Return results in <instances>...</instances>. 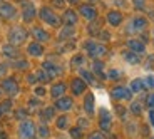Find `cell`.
<instances>
[{"label": "cell", "mask_w": 154, "mask_h": 139, "mask_svg": "<svg viewBox=\"0 0 154 139\" xmlns=\"http://www.w3.org/2000/svg\"><path fill=\"white\" fill-rule=\"evenodd\" d=\"M15 67H17V69H25V67H29V62L27 60H19Z\"/></svg>", "instance_id": "42"}, {"label": "cell", "mask_w": 154, "mask_h": 139, "mask_svg": "<svg viewBox=\"0 0 154 139\" xmlns=\"http://www.w3.org/2000/svg\"><path fill=\"white\" fill-rule=\"evenodd\" d=\"M15 116H17V117H20V119H27V117H25V116H27V112L23 111V109H20V111H17Z\"/></svg>", "instance_id": "44"}, {"label": "cell", "mask_w": 154, "mask_h": 139, "mask_svg": "<svg viewBox=\"0 0 154 139\" xmlns=\"http://www.w3.org/2000/svg\"><path fill=\"white\" fill-rule=\"evenodd\" d=\"M35 77H37V81H40V82H47V81H50L49 74H47L44 69L37 70V74H35Z\"/></svg>", "instance_id": "29"}, {"label": "cell", "mask_w": 154, "mask_h": 139, "mask_svg": "<svg viewBox=\"0 0 154 139\" xmlns=\"http://www.w3.org/2000/svg\"><path fill=\"white\" fill-rule=\"evenodd\" d=\"M121 76H122V74H121L119 70L112 69V70H109V72H107V76H106V77H107V79H111V81H117V79L121 77Z\"/></svg>", "instance_id": "32"}, {"label": "cell", "mask_w": 154, "mask_h": 139, "mask_svg": "<svg viewBox=\"0 0 154 139\" xmlns=\"http://www.w3.org/2000/svg\"><path fill=\"white\" fill-rule=\"evenodd\" d=\"M27 81L30 82V84H34V82L37 81V77H35V74H29V77H27Z\"/></svg>", "instance_id": "47"}, {"label": "cell", "mask_w": 154, "mask_h": 139, "mask_svg": "<svg viewBox=\"0 0 154 139\" xmlns=\"http://www.w3.org/2000/svg\"><path fill=\"white\" fill-rule=\"evenodd\" d=\"M27 52L32 55V57H38V55L44 54V47L38 42H34V44H30V45L27 47Z\"/></svg>", "instance_id": "20"}, {"label": "cell", "mask_w": 154, "mask_h": 139, "mask_svg": "<svg viewBox=\"0 0 154 139\" xmlns=\"http://www.w3.org/2000/svg\"><path fill=\"white\" fill-rule=\"evenodd\" d=\"M107 22H109V25H112V27L121 25V22H122V14H121L119 10H111L107 14Z\"/></svg>", "instance_id": "15"}, {"label": "cell", "mask_w": 154, "mask_h": 139, "mask_svg": "<svg viewBox=\"0 0 154 139\" xmlns=\"http://www.w3.org/2000/svg\"><path fill=\"white\" fill-rule=\"evenodd\" d=\"M38 17H40L45 23L52 25V27H59V25H60V19H59V17L55 15V12H52L49 7L40 8V10H38Z\"/></svg>", "instance_id": "2"}, {"label": "cell", "mask_w": 154, "mask_h": 139, "mask_svg": "<svg viewBox=\"0 0 154 139\" xmlns=\"http://www.w3.org/2000/svg\"><path fill=\"white\" fill-rule=\"evenodd\" d=\"M54 5L55 7H62L64 5V0H54Z\"/></svg>", "instance_id": "50"}, {"label": "cell", "mask_w": 154, "mask_h": 139, "mask_svg": "<svg viewBox=\"0 0 154 139\" xmlns=\"http://www.w3.org/2000/svg\"><path fill=\"white\" fill-rule=\"evenodd\" d=\"M19 134L22 139H32L35 136V124L32 121H23L19 126Z\"/></svg>", "instance_id": "5"}, {"label": "cell", "mask_w": 154, "mask_h": 139, "mask_svg": "<svg viewBox=\"0 0 154 139\" xmlns=\"http://www.w3.org/2000/svg\"><path fill=\"white\" fill-rule=\"evenodd\" d=\"M64 92H66V84L64 82H59V84H54L52 89H50V96L54 99H60L64 97Z\"/></svg>", "instance_id": "17"}, {"label": "cell", "mask_w": 154, "mask_h": 139, "mask_svg": "<svg viewBox=\"0 0 154 139\" xmlns=\"http://www.w3.org/2000/svg\"><path fill=\"white\" fill-rule=\"evenodd\" d=\"M74 107V100L70 97H60L55 100V109L59 111H70Z\"/></svg>", "instance_id": "13"}, {"label": "cell", "mask_w": 154, "mask_h": 139, "mask_svg": "<svg viewBox=\"0 0 154 139\" xmlns=\"http://www.w3.org/2000/svg\"><path fill=\"white\" fill-rule=\"evenodd\" d=\"M111 96L117 100H129L132 97V92H131V89L119 85V87H114V89L111 91Z\"/></svg>", "instance_id": "6"}, {"label": "cell", "mask_w": 154, "mask_h": 139, "mask_svg": "<svg viewBox=\"0 0 154 139\" xmlns=\"http://www.w3.org/2000/svg\"><path fill=\"white\" fill-rule=\"evenodd\" d=\"M2 52H4L5 57H10V59H17L19 57V49L12 44H7V45L2 47Z\"/></svg>", "instance_id": "19"}, {"label": "cell", "mask_w": 154, "mask_h": 139, "mask_svg": "<svg viewBox=\"0 0 154 139\" xmlns=\"http://www.w3.org/2000/svg\"><path fill=\"white\" fill-rule=\"evenodd\" d=\"M70 136H72L74 139H81L82 137V129L81 128H74L72 131H70Z\"/></svg>", "instance_id": "36"}, {"label": "cell", "mask_w": 154, "mask_h": 139, "mask_svg": "<svg viewBox=\"0 0 154 139\" xmlns=\"http://www.w3.org/2000/svg\"><path fill=\"white\" fill-rule=\"evenodd\" d=\"M17 15V8L12 4H7V2H2L0 4V17L2 19H14Z\"/></svg>", "instance_id": "8"}, {"label": "cell", "mask_w": 154, "mask_h": 139, "mask_svg": "<svg viewBox=\"0 0 154 139\" xmlns=\"http://www.w3.org/2000/svg\"><path fill=\"white\" fill-rule=\"evenodd\" d=\"M127 47L131 49V52H134V54H137V55L146 52V44H144L143 40H137V39L127 40Z\"/></svg>", "instance_id": "11"}, {"label": "cell", "mask_w": 154, "mask_h": 139, "mask_svg": "<svg viewBox=\"0 0 154 139\" xmlns=\"http://www.w3.org/2000/svg\"><path fill=\"white\" fill-rule=\"evenodd\" d=\"M40 117H42L44 121H50V119H54V107H45L42 112H40Z\"/></svg>", "instance_id": "27"}, {"label": "cell", "mask_w": 154, "mask_h": 139, "mask_svg": "<svg viewBox=\"0 0 154 139\" xmlns=\"http://www.w3.org/2000/svg\"><path fill=\"white\" fill-rule=\"evenodd\" d=\"M84 49H85V52H87V54L91 55L92 59H99V57H102V55L107 52V49H106L102 44L92 42V40L85 42V44H84Z\"/></svg>", "instance_id": "1"}, {"label": "cell", "mask_w": 154, "mask_h": 139, "mask_svg": "<svg viewBox=\"0 0 154 139\" xmlns=\"http://www.w3.org/2000/svg\"><path fill=\"white\" fill-rule=\"evenodd\" d=\"M99 23H91V25H89V34L91 35H96V34H99Z\"/></svg>", "instance_id": "38"}, {"label": "cell", "mask_w": 154, "mask_h": 139, "mask_svg": "<svg viewBox=\"0 0 154 139\" xmlns=\"http://www.w3.org/2000/svg\"><path fill=\"white\" fill-rule=\"evenodd\" d=\"M10 106H12V102H10V100H5V102H2V104H0V117L4 116L5 112H8V111H10Z\"/></svg>", "instance_id": "31"}, {"label": "cell", "mask_w": 154, "mask_h": 139, "mask_svg": "<svg viewBox=\"0 0 154 139\" xmlns=\"http://www.w3.org/2000/svg\"><path fill=\"white\" fill-rule=\"evenodd\" d=\"M146 104H147V107H149L151 111H154V94H149V96H147Z\"/></svg>", "instance_id": "39"}, {"label": "cell", "mask_w": 154, "mask_h": 139, "mask_svg": "<svg viewBox=\"0 0 154 139\" xmlns=\"http://www.w3.org/2000/svg\"><path fill=\"white\" fill-rule=\"evenodd\" d=\"M151 17H152V20H154V12H151Z\"/></svg>", "instance_id": "52"}, {"label": "cell", "mask_w": 154, "mask_h": 139, "mask_svg": "<svg viewBox=\"0 0 154 139\" xmlns=\"http://www.w3.org/2000/svg\"><path fill=\"white\" fill-rule=\"evenodd\" d=\"M149 122L152 124V128H154V111L149 112Z\"/></svg>", "instance_id": "49"}, {"label": "cell", "mask_w": 154, "mask_h": 139, "mask_svg": "<svg viewBox=\"0 0 154 139\" xmlns=\"http://www.w3.org/2000/svg\"><path fill=\"white\" fill-rule=\"evenodd\" d=\"M146 89V85H144V81L143 79H134L131 82V91L132 92H143Z\"/></svg>", "instance_id": "24"}, {"label": "cell", "mask_w": 154, "mask_h": 139, "mask_svg": "<svg viewBox=\"0 0 154 139\" xmlns=\"http://www.w3.org/2000/svg\"><path fill=\"white\" fill-rule=\"evenodd\" d=\"M89 139H104V136L100 134V132H92Z\"/></svg>", "instance_id": "45"}, {"label": "cell", "mask_w": 154, "mask_h": 139, "mask_svg": "<svg viewBox=\"0 0 154 139\" xmlns=\"http://www.w3.org/2000/svg\"><path fill=\"white\" fill-rule=\"evenodd\" d=\"M100 37H102V40H111V35H109V32H102V34H100Z\"/></svg>", "instance_id": "48"}, {"label": "cell", "mask_w": 154, "mask_h": 139, "mask_svg": "<svg viewBox=\"0 0 154 139\" xmlns=\"http://www.w3.org/2000/svg\"><path fill=\"white\" fill-rule=\"evenodd\" d=\"M44 94H45V89H44V87H35V96L37 97H42Z\"/></svg>", "instance_id": "43"}, {"label": "cell", "mask_w": 154, "mask_h": 139, "mask_svg": "<svg viewBox=\"0 0 154 139\" xmlns=\"http://www.w3.org/2000/svg\"><path fill=\"white\" fill-rule=\"evenodd\" d=\"M132 4H134L136 8H144V5H146V0H132Z\"/></svg>", "instance_id": "40"}, {"label": "cell", "mask_w": 154, "mask_h": 139, "mask_svg": "<svg viewBox=\"0 0 154 139\" xmlns=\"http://www.w3.org/2000/svg\"><path fill=\"white\" fill-rule=\"evenodd\" d=\"M131 111H132V114L139 116V114H141V111H143V107H141V104H139V102H132V104H131Z\"/></svg>", "instance_id": "33"}, {"label": "cell", "mask_w": 154, "mask_h": 139, "mask_svg": "<svg viewBox=\"0 0 154 139\" xmlns=\"http://www.w3.org/2000/svg\"><path fill=\"white\" fill-rule=\"evenodd\" d=\"M42 69L45 70L47 74H49V77H50V79H52V77H57L59 74L62 72L60 67L55 66V64H52V62H44V64H42Z\"/></svg>", "instance_id": "16"}, {"label": "cell", "mask_w": 154, "mask_h": 139, "mask_svg": "<svg viewBox=\"0 0 154 139\" xmlns=\"http://www.w3.org/2000/svg\"><path fill=\"white\" fill-rule=\"evenodd\" d=\"M81 79L85 84H96V79H94V76L89 72V70H84V69L81 70Z\"/></svg>", "instance_id": "25"}, {"label": "cell", "mask_w": 154, "mask_h": 139, "mask_svg": "<svg viewBox=\"0 0 154 139\" xmlns=\"http://www.w3.org/2000/svg\"><path fill=\"white\" fill-rule=\"evenodd\" d=\"M0 87L5 91V92L8 94V96H17L20 91L19 87V82L15 81L14 77H8V79H4V81L0 82Z\"/></svg>", "instance_id": "4"}, {"label": "cell", "mask_w": 154, "mask_h": 139, "mask_svg": "<svg viewBox=\"0 0 154 139\" xmlns=\"http://www.w3.org/2000/svg\"><path fill=\"white\" fill-rule=\"evenodd\" d=\"M57 128L59 129H67L69 128V117L67 116H60L57 119Z\"/></svg>", "instance_id": "28"}, {"label": "cell", "mask_w": 154, "mask_h": 139, "mask_svg": "<svg viewBox=\"0 0 154 139\" xmlns=\"http://www.w3.org/2000/svg\"><path fill=\"white\" fill-rule=\"evenodd\" d=\"M34 37L38 40V42H47L50 39V35L47 34L44 29H34Z\"/></svg>", "instance_id": "23"}, {"label": "cell", "mask_w": 154, "mask_h": 139, "mask_svg": "<svg viewBox=\"0 0 154 139\" xmlns=\"http://www.w3.org/2000/svg\"><path fill=\"white\" fill-rule=\"evenodd\" d=\"M84 55H75V57H72V60H70V64L72 66H79V64H84Z\"/></svg>", "instance_id": "35"}, {"label": "cell", "mask_w": 154, "mask_h": 139, "mask_svg": "<svg viewBox=\"0 0 154 139\" xmlns=\"http://www.w3.org/2000/svg\"><path fill=\"white\" fill-rule=\"evenodd\" d=\"M69 2H70V4H75V2H77V0H69Z\"/></svg>", "instance_id": "51"}, {"label": "cell", "mask_w": 154, "mask_h": 139, "mask_svg": "<svg viewBox=\"0 0 154 139\" xmlns=\"http://www.w3.org/2000/svg\"><path fill=\"white\" fill-rule=\"evenodd\" d=\"M85 87H87V84H85L81 77L74 79L72 84H70V89H72V92L75 94V96H81L82 92H85Z\"/></svg>", "instance_id": "14"}, {"label": "cell", "mask_w": 154, "mask_h": 139, "mask_svg": "<svg viewBox=\"0 0 154 139\" xmlns=\"http://www.w3.org/2000/svg\"><path fill=\"white\" fill-rule=\"evenodd\" d=\"M143 81H144V85H146V87L154 89V76H147L146 79H143Z\"/></svg>", "instance_id": "34"}, {"label": "cell", "mask_w": 154, "mask_h": 139, "mask_svg": "<svg viewBox=\"0 0 154 139\" xmlns=\"http://www.w3.org/2000/svg\"><path fill=\"white\" fill-rule=\"evenodd\" d=\"M124 60L126 62H129L131 66H137L139 62H141V57H139L137 54H134V52H124Z\"/></svg>", "instance_id": "21"}, {"label": "cell", "mask_w": 154, "mask_h": 139, "mask_svg": "<svg viewBox=\"0 0 154 139\" xmlns=\"http://www.w3.org/2000/svg\"><path fill=\"white\" fill-rule=\"evenodd\" d=\"M92 70H94L96 74H100V76H102V70H104V64H102L100 60H94V64H92ZM102 77H104V76H102Z\"/></svg>", "instance_id": "30"}, {"label": "cell", "mask_w": 154, "mask_h": 139, "mask_svg": "<svg viewBox=\"0 0 154 139\" xmlns=\"http://www.w3.org/2000/svg\"><path fill=\"white\" fill-rule=\"evenodd\" d=\"M146 27H147V20L144 19V17H136V19L131 20L129 27H127V32H134V34H137V32H143Z\"/></svg>", "instance_id": "7"}, {"label": "cell", "mask_w": 154, "mask_h": 139, "mask_svg": "<svg viewBox=\"0 0 154 139\" xmlns=\"http://www.w3.org/2000/svg\"><path fill=\"white\" fill-rule=\"evenodd\" d=\"M22 17L25 22H32L35 17V7L30 2H23L22 4Z\"/></svg>", "instance_id": "9"}, {"label": "cell", "mask_w": 154, "mask_h": 139, "mask_svg": "<svg viewBox=\"0 0 154 139\" xmlns=\"http://www.w3.org/2000/svg\"><path fill=\"white\" fill-rule=\"evenodd\" d=\"M72 35H74V29L66 25V27L62 29V32L59 34V39H60V40H67V37H72Z\"/></svg>", "instance_id": "26"}, {"label": "cell", "mask_w": 154, "mask_h": 139, "mask_svg": "<svg viewBox=\"0 0 154 139\" xmlns=\"http://www.w3.org/2000/svg\"><path fill=\"white\" fill-rule=\"evenodd\" d=\"M7 64H0V79L5 77V74H7Z\"/></svg>", "instance_id": "41"}, {"label": "cell", "mask_w": 154, "mask_h": 139, "mask_svg": "<svg viewBox=\"0 0 154 139\" xmlns=\"http://www.w3.org/2000/svg\"><path fill=\"white\" fill-rule=\"evenodd\" d=\"M64 22H66V25L67 27H74L77 23V14L74 10H66L64 12Z\"/></svg>", "instance_id": "18"}, {"label": "cell", "mask_w": 154, "mask_h": 139, "mask_svg": "<svg viewBox=\"0 0 154 139\" xmlns=\"http://www.w3.org/2000/svg\"><path fill=\"white\" fill-rule=\"evenodd\" d=\"M84 109L87 114H94V96L92 94H87L84 99Z\"/></svg>", "instance_id": "22"}, {"label": "cell", "mask_w": 154, "mask_h": 139, "mask_svg": "<svg viewBox=\"0 0 154 139\" xmlns=\"http://www.w3.org/2000/svg\"><path fill=\"white\" fill-rule=\"evenodd\" d=\"M99 124H100V129H102V131H109V129H111L112 117H111V114H109L106 109H100V121H99Z\"/></svg>", "instance_id": "12"}, {"label": "cell", "mask_w": 154, "mask_h": 139, "mask_svg": "<svg viewBox=\"0 0 154 139\" xmlns=\"http://www.w3.org/2000/svg\"><path fill=\"white\" fill-rule=\"evenodd\" d=\"M38 136H40V137H49V128L42 124V126L38 128Z\"/></svg>", "instance_id": "37"}, {"label": "cell", "mask_w": 154, "mask_h": 139, "mask_svg": "<svg viewBox=\"0 0 154 139\" xmlns=\"http://www.w3.org/2000/svg\"><path fill=\"white\" fill-rule=\"evenodd\" d=\"M79 12H81V15L84 17V19H87V20H94V19L97 17V10H96V7H94V5H89V4L81 5Z\"/></svg>", "instance_id": "10"}, {"label": "cell", "mask_w": 154, "mask_h": 139, "mask_svg": "<svg viewBox=\"0 0 154 139\" xmlns=\"http://www.w3.org/2000/svg\"><path fill=\"white\" fill-rule=\"evenodd\" d=\"M154 66V55H149V59L146 60V67H152Z\"/></svg>", "instance_id": "46"}, {"label": "cell", "mask_w": 154, "mask_h": 139, "mask_svg": "<svg viewBox=\"0 0 154 139\" xmlns=\"http://www.w3.org/2000/svg\"><path fill=\"white\" fill-rule=\"evenodd\" d=\"M25 39H27V32L22 27H14L8 32V40H10L12 45H20Z\"/></svg>", "instance_id": "3"}]
</instances>
